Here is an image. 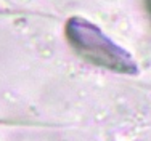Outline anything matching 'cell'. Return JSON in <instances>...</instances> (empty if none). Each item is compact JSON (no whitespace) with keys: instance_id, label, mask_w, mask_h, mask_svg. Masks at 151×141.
I'll return each instance as SVG.
<instances>
[{"instance_id":"cell-1","label":"cell","mask_w":151,"mask_h":141,"mask_svg":"<svg viewBox=\"0 0 151 141\" xmlns=\"http://www.w3.org/2000/svg\"><path fill=\"white\" fill-rule=\"evenodd\" d=\"M64 34L73 50L87 63L121 74L137 72V64L130 53L116 45L95 24L84 18L73 16L66 23Z\"/></svg>"},{"instance_id":"cell-2","label":"cell","mask_w":151,"mask_h":141,"mask_svg":"<svg viewBox=\"0 0 151 141\" xmlns=\"http://www.w3.org/2000/svg\"><path fill=\"white\" fill-rule=\"evenodd\" d=\"M145 6H146V10H148V13L151 16V0H145Z\"/></svg>"}]
</instances>
